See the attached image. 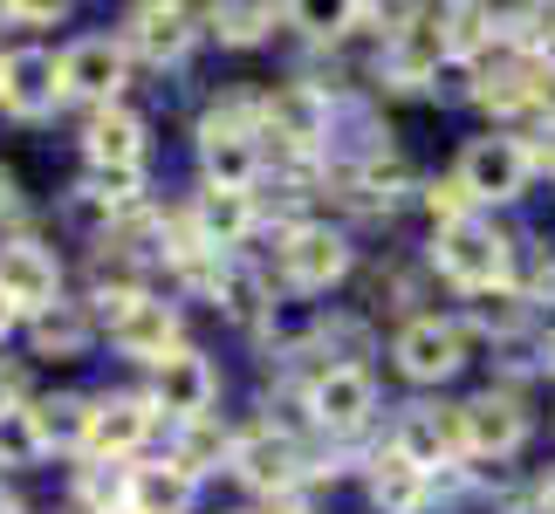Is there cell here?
<instances>
[{"instance_id":"cell-39","label":"cell","mask_w":555,"mask_h":514,"mask_svg":"<svg viewBox=\"0 0 555 514\" xmlns=\"http://www.w3.org/2000/svg\"><path fill=\"white\" fill-rule=\"evenodd\" d=\"M542 363H548V371H555V330H548V343H542Z\"/></svg>"},{"instance_id":"cell-30","label":"cell","mask_w":555,"mask_h":514,"mask_svg":"<svg viewBox=\"0 0 555 514\" xmlns=\"http://www.w3.org/2000/svg\"><path fill=\"white\" fill-rule=\"evenodd\" d=\"M90 192L103 206H131L144 192V165H90Z\"/></svg>"},{"instance_id":"cell-1","label":"cell","mask_w":555,"mask_h":514,"mask_svg":"<svg viewBox=\"0 0 555 514\" xmlns=\"http://www.w3.org/2000/svg\"><path fill=\"white\" fill-rule=\"evenodd\" d=\"M433 261L446 282H460V288H501V274H507V241L494 227H480V220H460V227H439V247H433Z\"/></svg>"},{"instance_id":"cell-14","label":"cell","mask_w":555,"mask_h":514,"mask_svg":"<svg viewBox=\"0 0 555 514\" xmlns=\"http://www.w3.org/2000/svg\"><path fill=\"white\" fill-rule=\"evenodd\" d=\"M528 433V419H521V404L515 398H501V391H487L474 404H460V439H466V453H487V460H501V453H515Z\"/></svg>"},{"instance_id":"cell-2","label":"cell","mask_w":555,"mask_h":514,"mask_svg":"<svg viewBox=\"0 0 555 514\" xmlns=\"http://www.w3.org/2000/svg\"><path fill=\"white\" fill-rule=\"evenodd\" d=\"M528 171H535V158H528L521 138H494V131H487V138H474L460 152L453 179H460L466 200H515V192L528 185Z\"/></svg>"},{"instance_id":"cell-34","label":"cell","mask_w":555,"mask_h":514,"mask_svg":"<svg viewBox=\"0 0 555 514\" xmlns=\"http://www.w3.org/2000/svg\"><path fill=\"white\" fill-rule=\"evenodd\" d=\"M425 206H433V213H439L446 227H460V220H466V192H460V179H446V185H433V192H425Z\"/></svg>"},{"instance_id":"cell-18","label":"cell","mask_w":555,"mask_h":514,"mask_svg":"<svg viewBox=\"0 0 555 514\" xmlns=\"http://www.w3.org/2000/svg\"><path fill=\"white\" fill-rule=\"evenodd\" d=\"M233 466H241V480H254V487H268V494H288L295 487V446L288 439H274V433H254V439H241L233 446Z\"/></svg>"},{"instance_id":"cell-17","label":"cell","mask_w":555,"mask_h":514,"mask_svg":"<svg viewBox=\"0 0 555 514\" xmlns=\"http://www.w3.org/2000/svg\"><path fill=\"white\" fill-rule=\"evenodd\" d=\"M247 227H254V200L247 192H227V185H206L199 192V213H192V233L220 254L233 241H247Z\"/></svg>"},{"instance_id":"cell-40","label":"cell","mask_w":555,"mask_h":514,"mask_svg":"<svg viewBox=\"0 0 555 514\" xmlns=\"http://www.w3.org/2000/svg\"><path fill=\"white\" fill-rule=\"evenodd\" d=\"M8 330H14V309H8V303H0V336H8Z\"/></svg>"},{"instance_id":"cell-27","label":"cell","mask_w":555,"mask_h":514,"mask_svg":"<svg viewBox=\"0 0 555 514\" xmlns=\"http://www.w3.org/2000/svg\"><path fill=\"white\" fill-rule=\"evenodd\" d=\"M474 323L487 330V336H515L521 323H528V303L515 288H480L474 295Z\"/></svg>"},{"instance_id":"cell-35","label":"cell","mask_w":555,"mask_h":514,"mask_svg":"<svg viewBox=\"0 0 555 514\" xmlns=\"http://www.w3.org/2000/svg\"><path fill=\"white\" fill-rule=\"evenodd\" d=\"M528 103H535V111L555 124V62H548V69H535V82H528Z\"/></svg>"},{"instance_id":"cell-23","label":"cell","mask_w":555,"mask_h":514,"mask_svg":"<svg viewBox=\"0 0 555 514\" xmlns=\"http://www.w3.org/2000/svg\"><path fill=\"white\" fill-rule=\"evenodd\" d=\"M28 412H35L41 446H82V433H90V404L82 398H41Z\"/></svg>"},{"instance_id":"cell-29","label":"cell","mask_w":555,"mask_h":514,"mask_svg":"<svg viewBox=\"0 0 555 514\" xmlns=\"http://www.w3.org/2000/svg\"><path fill=\"white\" fill-rule=\"evenodd\" d=\"M274 21H282L274 8H212V35L233 41V49H247V41H261Z\"/></svg>"},{"instance_id":"cell-3","label":"cell","mask_w":555,"mask_h":514,"mask_svg":"<svg viewBox=\"0 0 555 514\" xmlns=\"http://www.w3.org/2000/svg\"><path fill=\"white\" fill-rule=\"evenodd\" d=\"M0 303H8L14 316H49L62 303V268L55 254H41L28 241L0 247Z\"/></svg>"},{"instance_id":"cell-22","label":"cell","mask_w":555,"mask_h":514,"mask_svg":"<svg viewBox=\"0 0 555 514\" xmlns=\"http://www.w3.org/2000/svg\"><path fill=\"white\" fill-rule=\"evenodd\" d=\"M371 501L384 514H418L425 507V474H412L398 453L391 460H377V474H371Z\"/></svg>"},{"instance_id":"cell-33","label":"cell","mask_w":555,"mask_h":514,"mask_svg":"<svg viewBox=\"0 0 555 514\" xmlns=\"http://www.w3.org/2000/svg\"><path fill=\"white\" fill-rule=\"evenodd\" d=\"M398 185H404V165H398V158H377V165H364V192H371V200H384V206H391V200H398Z\"/></svg>"},{"instance_id":"cell-36","label":"cell","mask_w":555,"mask_h":514,"mask_svg":"<svg viewBox=\"0 0 555 514\" xmlns=\"http://www.w3.org/2000/svg\"><path fill=\"white\" fill-rule=\"evenodd\" d=\"M8 14H14V21H55L62 8H49V0H28V8H8Z\"/></svg>"},{"instance_id":"cell-16","label":"cell","mask_w":555,"mask_h":514,"mask_svg":"<svg viewBox=\"0 0 555 514\" xmlns=\"http://www.w3.org/2000/svg\"><path fill=\"white\" fill-rule=\"evenodd\" d=\"M268 117H274V138H288V144L330 138V97L315 90V82H288V90H274Z\"/></svg>"},{"instance_id":"cell-10","label":"cell","mask_w":555,"mask_h":514,"mask_svg":"<svg viewBox=\"0 0 555 514\" xmlns=\"http://www.w3.org/2000/svg\"><path fill=\"white\" fill-rule=\"evenodd\" d=\"M117 90H124V41H111V35L69 41V55H62V97L111 103Z\"/></svg>"},{"instance_id":"cell-37","label":"cell","mask_w":555,"mask_h":514,"mask_svg":"<svg viewBox=\"0 0 555 514\" xmlns=\"http://www.w3.org/2000/svg\"><path fill=\"white\" fill-rule=\"evenodd\" d=\"M0 206H14V171L0 165Z\"/></svg>"},{"instance_id":"cell-4","label":"cell","mask_w":555,"mask_h":514,"mask_svg":"<svg viewBox=\"0 0 555 514\" xmlns=\"http://www.w3.org/2000/svg\"><path fill=\"white\" fill-rule=\"evenodd\" d=\"M466 363V336L460 323H439V316H418V323L398 330V371L418 384H446Z\"/></svg>"},{"instance_id":"cell-20","label":"cell","mask_w":555,"mask_h":514,"mask_svg":"<svg viewBox=\"0 0 555 514\" xmlns=\"http://www.w3.org/2000/svg\"><path fill=\"white\" fill-rule=\"evenodd\" d=\"M192 41V14L185 8H131V49L152 62H179Z\"/></svg>"},{"instance_id":"cell-12","label":"cell","mask_w":555,"mask_h":514,"mask_svg":"<svg viewBox=\"0 0 555 514\" xmlns=\"http://www.w3.org/2000/svg\"><path fill=\"white\" fill-rule=\"evenodd\" d=\"M282 268L295 288H330L350 274V241L336 227H295L288 247H282Z\"/></svg>"},{"instance_id":"cell-7","label":"cell","mask_w":555,"mask_h":514,"mask_svg":"<svg viewBox=\"0 0 555 514\" xmlns=\"http://www.w3.org/2000/svg\"><path fill=\"white\" fill-rule=\"evenodd\" d=\"M309 412H315V425H330V433H357V425L377 412L371 371H357V363H336V371H323V377L309 384Z\"/></svg>"},{"instance_id":"cell-5","label":"cell","mask_w":555,"mask_h":514,"mask_svg":"<svg viewBox=\"0 0 555 514\" xmlns=\"http://www.w3.org/2000/svg\"><path fill=\"white\" fill-rule=\"evenodd\" d=\"M199 158L212 171V185H227V192H247L254 185V131H247V111H212L199 124Z\"/></svg>"},{"instance_id":"cell-28","label":"cell","mask_w":555,"mask_h":514,"mask_svg":"<svg viewBox=\"0 0 555 514\" xmlns=\"http://www.w3.org/2000/svg\"><path fill=\"white\" fill-rule=\"evenodd\" d=\"M220 460H233V439L227 433H212L206 419H192V433H185V446H179V474H206V466H220Z\"/></svg>"},{"instance_id":"cell-11","label":"cell","mask_w":555,"mask_h":514,"mask_svg":"<svg viewBox=\"0 0 555 514\" xmlns=\"http://www.w3.org/2000/svg\"><path fill=\"white\" fill-rule=\"evenodd\" d=\"M439 62H446V21H439V14H412L404 28H391L384 69H391L398 90H418V82H433Z\"/></svg>"},{"instance_id":"cell-15","label":"cell","mask_w":555,"mask_h":514,"mask_svg":"<svg viewBox=\"0 0 555 514\" xmlns=\"http://www.w3.org/2000/svg\"><path fill=\"white\" fill-rule=\"evenodd\" d=\"M144 433H152V404L144 398H103L90 404V433H82V446H90L96 460H124L138 453Z\"/></svg>"},{"instance_id":"cell-13","label":"cell","mask_w":555,"mask_h":514,"mask_svg":"<svg viewBox=\"0 0 555 514\" xmlns=\"http://www.w3.org/2000/svg\"><path fill=\"white\" fill-rule=\"evenodd\" d=\"M212 391H220V377H212V363L199 357V350H172L158 363V391H152V404L158 412H172V419H206V404H212Z\"/></svg>"},{"instance_id":"cell-41","label":"cell","mask_w":555,"mask_h":514,"mask_svg":"<svg viewBox=\"0 0 555 514\" xmlns=\"http://www.w3.org/2000/svg\"><path fill=\"white\" fill-rule=\"evenodd\" d=\"M548 21H555V14H548Z\"/></svg>"},{"instance_id":"cell-38","label":"cell","mask_w":555,"mask_h":514,"mask_svg":"<svg viewBox=\"0 0 555 514\" xmlns=\"http://www.w3.org/2000/svg\"><path fill=\"white\" fill-rule=\"evenodd\" d=\"M0 514H21V501L8 494V487H0Z\"/></svg>"},{"instance_id":"cell-32","label":"cell","mask_w":555,"mask_h":514,"mask_svg":"<svg viewBox=\"0 0 555 514\" xmlns=\"http://www.w3.org/2000/svg\"><path fill=\"white\" fill-rule=\"evenodd\" d=\"M124 494H131V474H117V466H90V474H82V501L96 514H117Z\"/></svg>"},{"instance_id":"cell-19","label":"cell","mask_w":555,"mask_h":514,"mask_svg":"<svg viewBox=\"0 0 555 514\" xmlns=\"http://www.w3.org/2000/svg\"><path fill=\"white\" fill-rule=\"evenodd\" d=\"M185 507H192V474H179V466H131L124 514H185Z\"/></svg>"},{"instance_id":"cell-8","label":"cell","mask_w":555,"mask_h":514,"mask_svg":"<svg viewBox=\"0 0 555 514\" xmlns=\"http://www.w3.org/2000/svg\"><path fill=\"white\" fill-rule=\"evenodd\" d=\"M391 453L412 466V474H433V466H446L453 453H466V439H460V412H433V404H412V412L398 419Z\"/></svg>"},{"instance_id":"cell-25","label":"cell","mask_w":555,"mask_h":514,"mask_svg":"<svg viewBox=\"0 0 555 514\" xmlns=\"http://www.w3.org/2000/svg\"><path fill=\"white\" fill-rule=\"evenodd\" d=\"M49 446L35 433V412L28 404H0V466H35Z\"/></svg>"},{"instance_id":"cell-26","label":"cell","mask_w":555,"mask_h":514,"mask_svg":"<svg viewBox=\"0 0 555 514\" xmlns=\"http://www.w3.org/2000/svg\"><path fill=\"white\" fill-rule=\"evenodd\" d=\"M446 55H480L494 41V14L487 8H446Z\"/></svg>"},{"instance_id":"cell-9","label":"cell","mask_w":555,"mask_h":514,"mask_svg":"<svg viewBox=\"0 0 555 514\" xmlns=\"http://www.w3.org/2000/svg\"><path fill=\"white\" fill-rule=\"evenodd\" d=\"M111 336L124 357H144V363H165L179 350V309L172 303H152V295H131L117 316H111Z\"/></svg>"},{"instance_id":"cell-31","label":"cell","mask_w":555,"mask_h":514,"mask_svg":"<svg viewBox=\"0 0 555 514\" xmlns=\"http://www.w3.org/2000/svg\"><path fill=\"white\" fill-rule=\"evenodd\" d=\"M206 288H212V295H220V309H227V316H241V323H247V316H254V309H261V288H254V282H247V274H241V268H227V261H220V274H212V282H206Z\"/></svg>"},{"instance_id":"cell-6","label":"cell","mask_w":555,"mask_h":514,"mask_svg":"<svg viewBox=\"0 0 555 514\" xmlns=\"http://www.w3.org/2000/svg\"><path fill=\"white\" fill-rule=\"evenodd\" d=\"M55 97H62V62L49 49L0 55V111H8V117H41Z\"/></svg>"},{"instance_id":"cell-21","label":"cell","mask_w":555,"mask_h":514,"mask_svg":"<svg viewBox=\"0 0 555 514\" xmlns=\"http://www.w3.org/2000/svg\"><path fill=\"white\" fill-rule=\"evenodd\" d=\"M82 152H90V165H144V124L131 111H96Z\"/></svg>"},{"instance_id":"cell-24","label":"cell","mask_w":555,"mask_h":514,"mask_svg":"<svg viewBox=\"0 0 555 514\" xmlns=\"http://www.w3.org/2000/svg\"><path fill=\"white\" fill-rule=\"evenodd\" d=\"M82 343H90V323H82L69 303H55L49 316H35V350L41 357H82Z\"/></svg>"}]
</instances>
